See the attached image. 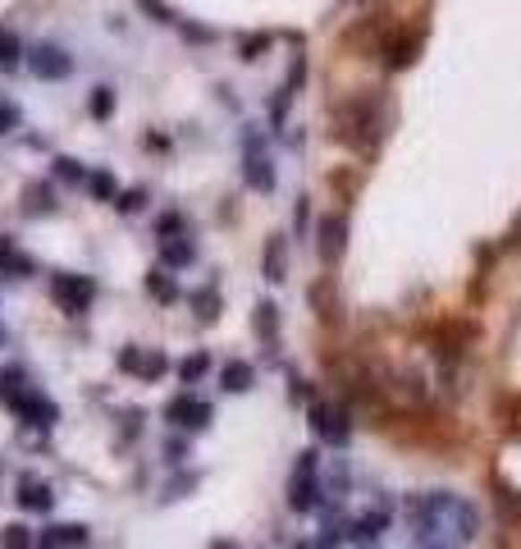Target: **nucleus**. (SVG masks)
Wrapping results in <instances>:
<instances>
[{
    "label": "nucleus",
    "mask_w": 521,
    "mask_h": 549,
    "mask_svg": "<svg viewBox=\"0 0 521 549\" xmlns=\"http://www.w3.org/2000/svg\"><path fill=\"white\" fill-rule=\"evenodd\" d=\"M307 426H311L315 444H320V449H334V453L352 444V430H357L352 412H348L343 403H330V399L307 403Z\"/></svg>",
    "instance_id": "nucleus-5"
},
{
    "label": "nucleus",
    "mask_w": 521,
    "mask_h": 549,
    "mask_svg": "<svg viewBox=\"0 0 521 549\" xmlns=\"http://www.w3.org/2000/svg\"><path fill=\"white\" fill-rule=\"evenodd\" d=\"M160 266L174 270V274H179V270H188V266H197V239H192V233L160 243Z\"/></svg>",
    "instance_id": "nucleus-17"
},
{
    "label": "nucleus",
    "mask_w": 521,
    "mask_h": 549,
    "mask_svg": "<svg viewBox=\"0 0 521 549\" xmlns=\"http://www.w3.org/2000/svg\"><path fill=\"white\" fill-rule=\"evenodd\" d=\"M261 274H265V284H284L289 280V239H284V233H270V239H265Z\"/></svg>",
    "instance_id": "nucleus-13"
},
{
    "label": "nucleus",
    "mask_w": 521,
    "mask_h": 549,
    "mask_svg": "<svg viewBox=\"0 0 521 549\" xmlns=\"http://www.w3.org/2000/svg\"><path fill=\"white\" fill-rule=\"evenodd\" d=\"M119 215H138L142 207H147V188H119V198L110 202Z\"/></svg>",
    "instance_id": "nucleus-31"
},
{
    "label": "nucleus",
    "mask_w": 521,
    "mask_h": 549,
    "mask_svg": "<svg viewBox=\"0 0 521 549\" xmlns=\"http://www.w3.org/2000/svg\"><path fill=\"white\" fill-rule=\"evenodd\" d=\"M19 508H28V513H51V508H55V490L46 481H37V477H23L19 481Z\"/></svg>",
    "instance_id": "nucleus-18"
},
{
    "label": "nucleus",
    "mask_w": 521,
    "mask_h": 549,
    "mask_svg": "<svg viewBox=\"0 0 521 549\" xmlns=\"http://www.w3.org/2000/svg\"><path fill=\"white\" fill-rule=\"evenodd\" d=\"M32 389H37V384H32V376H28L23 367H14V362H10L5 371H0V403H5V408H14L19 399H28Z\"/></svg>",
    "instance_id": "nucleus-19"
},
{
    "label": "nucleus",
    "mask_w": 521,
    "mask_h": 549,
    "mask_svg": "<svg viewBox=\"0 0 521 549\" xmlns=\"http://www.w3.org/2000/svg\"><path fill=\"white\" fill-rule=\"evenodd\" d=\"M289 549H311V540H298V545H289Z\"/></svg>",
    "instance_id": "nucleus-38"
},
{
    "label": "nucleus",
    "mask_w": 521,
    "mask_h": 549,
    "mask_svg": "<svg viewBox=\"0 0 521 549\" xmlns=\"http://www.w3.org/2000/svg\"><path fill=\"white\" fill-rule=\"evenodd\" d=\"M51 174H55L60 183H69V188H83V183H88V165L73 161V156H55V161H51Z\"/></svg>",
    "instance_id": "nucleus-24"
},
{
    "label": "nucleus",
    "mask_w": 521,
    "mask_h": 549,
    "mask_svg": "<svg viewBox=\"0 0 521 549\" xmlns=\"http://www.w3.org/2000/svg\"><path fill=\"white\" fill-rule=\"evenodd\" d=\"M23 60H28V69H32L37 78H46V83H60V78H69V73H73V55H69L64 46H51V42L32 46Z\"/></svg>",
    "instance_id": "nucleus-11"
},
{
    "label": "nucleus",
    "mask_w": 521,
    "mask_h": 549,
    "mask_svg": "<svg viewBox=\"0 0 521 549\" xmlns=\"http://www.w3.org/2000/svg\"><path fill=\"white\" fill-rule=\"evenodd\" d=\"M384 124V101L380 97H348L343 106H334V138L348 147H362V133H371V142H380Z\"/></svg>",
    "instance_id": "nucleus-3"
},
{
    "label": "nucleus",
    "mask_w": 521,
    "mask_h": 549,
    "mask_svg": "<svg viewBox=\"0 0 521 549\" xmlns=\"http://www.w3.org/2000/svg\"><path fill=\"white\" fill-rule=\"evenodd\" d=\"M83 188L92 192L97 202H114V198H119V183H114L110 170H88V183H83Z\"/></svg>",
    "instance_id": "nucleus-27"
},
{
    "label": "nucleus",
    "mask_w": 521,
    "mask_h": 549,
    "mask_svg": "<svg viewBox=\"0 0 521 549\" xmlns=\"http://www.w3.org/2000/svg\"><path fill=\"white\" fill-rule=\"evenodd\" d=\"M114 367L124 371V376H133V380H142V384H155L160 376L170 371V358L160 348H142V343H124L114 352Z\"/></svg>",
    "instance_id": "nucleus-9"
},
{
    "label": "nucleus",
    "mask_w": 521,
    "mask_h": 549,
    "mask_svg": "<svg viewBox=\"0 0 521 549\" xmlns=\"http://www.w3.org/2000/svg\"><path fill=\"white\" fill-rule=\"evenodd\" d=\"M284 503L293 518H315L320 503H325V458L320 449H302L293 472H289V486H284Z\"/></svg>",
    "instance_id": "nucleus-1"
},
{
    "label": "nucleus",
    "mask_w": 521,
    "mask_h": 549,
    "mask_svg": "<svg viewBox=\"0 0 521 549\" xmlns=\"http://www.w3.org/2000/svg\"><path fill=\"white\" fill-rule=\"evenodd\" d=\"M220 389L224 394H248V389H256V367L248 358H233L220 367Z\"/></svg>",
    "instance_id": "nucleus-16"
},
{
    "label": "nucleus",
    "mask_w": 521,
    "mask_h": 549,
    "mask_svg": "<svg viewBox=\"0 0 521 549\" xmlns=\"http://www.w3.org/2000/svg\"><path fill=\"white\" fill-rule=\"evenodd\" d=\"M211 549H238V545H233V540H215Z\"/></svg>",
    "instance_id": "nucleus-37"
},
{
    "label": "nucleus",
    "mask_w": 521,
    "mask_h": 549,
    "mask_svg": "<svg viewBox=\"0 0 521 549\" xmlns=\"http://www.w3.org/2000/svg\"><path fill=\"white\" fill-rule=\"evenodd\" d=\"M449 549H466V545H449Z\"/></svg>",
    "instance_id": "nucleus-39"
},
{
    "label": "nucleus",
    "mask_w": 521,
    "mask_h": 549,
    "mask_svg": "<svg viewBox=\"0 0 521 549\" xmlns=\"http://www.w3.org/2000/svg\"><path fill=\"white\" fill-rule=\"evenodd\" d=\"M23 426H32V430H55V421H60V408H55V399H46L42 389H32L28 399H19L14 408H10Z\"/></svg>",
    "instance_id": "nucleus-12"
},
{
    "label": "nucleus",
    "mask_w": 521,
    "mask_h": 549,
    "mask_svg": "<svg viewBox=\"0 0 521 549\" xmlns=\"http://www.w3.org/2000/svg\"><path fill=\"white\" fill-rule=\"evenodd\" d=\"M51 298L64 317H88V307L97 302V280L92 274H73V270H55L51 274Z\"/></svg>",
    "instance_id": "nucleus-6"
},
{
    "label": "nucleus",
    "mask_w": 521,
    "mask_h": 549,
    "mask_svg": "<svg viewBox=\"0 0 521 549\" xmlns=\"http://www.w3.org/2000/svg\"><path fill=\"white\" fill-rule=\"evenodd\" d=\"M197 486H202V477H197V472H179L165 490H160V499H165V503H170V499H183V494H188V490H197Z\"/></svg>",
    "instance_id": "nucleus-32"
},
{
    "label": "nucleus",
    "mask_w": 521,
    "mask_h": 549,
    "mask_svg": "<svg viewBox=\"0 0 521 549\" xmlns=\"http://www.w3.org/2000/svg\"><path fill=\"white\" fill-rule=\"evenodd\" d=\"M188 302H192L197 325H215V321H220V311H224V302H220V289H215V284H202Z\"/></svg>",
    "instance_id": "nucleus-22"
},
{
    "label": "nucleus",
    "mask_w": 521,
    "mask_h": 549,
    "mask_svg": "<svg viewBox=\"0 0 521 549\" xmlns=\"http://www.w3.org/2000/svg\"><path fill=\"white\" fill-rule=\"evenodd\" d=\"M19 120H23V114H19V106H5V101H0V138H5V133H14V129H19Z\"/></svg>",
    "instance_id": "nucleus-36"
},
{
    "label": "nucleus",
    "mask_w": 521,
    "mask_h": 549,
    "mask_svg": "<svg viewBox=\"0 0 521 549\" xmlns=\"http://www.w3.org/2000/svg\"><path fill=\"white\" fill-rule=\"evenodd\" d=\"M138 5L151 14V23H170V28H179V14L165 5V0H138Z\"/></svg>",
    "instance_id": "nucleus-33"
},
{
    "label": "nucleus",
    "mask_w": 521,
    "mask_h": 549,
    "mask_svg": "<svg viewBox=\"0 0 521 549\" xmlns=\"http://www.w3.org/2000/svg\"><path fill=\"white\" fill-rule=\"evenodd\" d=\"M270 46H274V32H252V37H243V42H238V60H243V64H256V60H265Z\"/></svg>",
    "instance_id": "nucleus-25"
},
{
    "label": "nucleus",
    "mask_w": 521,
    "mask_h": 549,
    "mask_svg": "<svg viewBox=\"0 0 521 549\" xmlns=\"http://www.w3.org/2000/svg\"><path fill=\"white\" fill-rule=\"evenodd\" d=\"M60 202H55V183L51 179H37L23 188V215H51Z\"/></svg>",
    "instance_id": "nucleus-20"
},
{
    "label": "nucleus",
    "mask_w": 521,
    "mask_h": 549,
    "mask_svg": "<svg viewBox=\"0 0 521 549\" xmlns=\"http://www.w3.org/2000/svg\"><path fill=\"white\" fill-rule=\"evenodd\" d=\"M88 114H92V120H110V114H114V88H110V83L92 88V97H88Z\"/></svg>",
    "instance_id": "nucleus-30"
},
{
    "label": "nucleus",
    "mask_w": 521,
    "mask_h": 549,
    "mask_svg": "<svg viewBox=\"0 0 521 549\" xmlns=\"http://www.w3.org/2000/svg\"><path fill=\"white\" fill-rule=\"evenodd\" d=\"M147 293H151L155 302H165V307H170V302H179V298H183L179 274H174V270H165V266H151V270H147Z\"/></svg>",
    "instance_id": "nucleus-21"
},
{
    "label": "nucleus",
    "mask_w": 521,
    "mask_h": 549,
    "mask_svg": "<svg viewBox=\"0 0 521 549\" xmlns=\"http://www.w3.org/2000/svg\"><path fill=\"white\" fill-rule=\"evenodd\" d=\"M393 518H398V499H393V494L371 499L362 513H343L348 545H357V549H375V545L393 531Z\"/></svg>",
    "instance_id": "nucleus-4"
},
{
    "label": "nucleus",
    "mask_w": 521,
    "mask_h": 549,
    "mask_svg": "<svg viewBox=\"0 0 521 549\" xmlns=\"http://www.w3.org/2000/svg\"><path fill=\"white\" fill-rule=\"evenodd\" d=\"M183 233H188V215H183V211L170 207V211L155 215V239H160V243H165V239H183Z\"/></svg>",
    "instance_id": "nucleus-26"
},
{
    "label": "nucleus",
    "mask_w": 521,
    "mask_h": 549,
    "mask_svg": "<svg viewBox=\"0 0 521 549\" xmlns=\"http://www.w3.org/2000/svg\"><path fill=\"white\" fill-rule=\"evenodd\" d=\"M252 334H256V343H261L265 352L279 348V307H274V298H261V302H256V311H252Z\"/></svg>",
    "instance_id": "nucleus-15"
},
{
    "label": "nucleus",
    "mask_w": 521,
    "mask_h": 549,
    "mask_svg": "<svg viewBox=\"0 0 521 549\" xmlns=\"http://www.w3.org/2000/svg\"><path fill=\"white\" fill-rule=\"evenodd\" d=\"M183 458H188V440H183V435L165 440V462H170V467H183Z\"/></svg>",
    "instance_id": "nucleus-35"
},
{
    "label": "nucleus",
    "mask_w": 521,
    "mask_h": 549,
    "mask_svg": "<svg viewBox=\"0 0 521 549\" xmlns=\"http://www.w3.org/2000/svg\"><path fill=\"white\" fill-rule=\"evenodd\" d=\"M238 147H243V183L252 192H261V198H270V192L279 188V170H274V156H270V129L243 124Z\"/></svg>",
    "instance_id": "nucleus-2"
},
{
    "label": "nucleus",
    "mask_w": 521,
    "mask_h": 549,
    "mask_svg": "<svg viewBox=\"0 0 521 549\" xmlns=\"http://www.w3.org/2000/svg\"><path fill=\"white\" fill-rule=\"evenodd\" d=\"M37 545V531L23 527V522H10V527H0V549H32Z\"/></svg>",
    "instance_id": "nucleus-28"
},
{
    "label": "nucleus",
    "mask_w": 521,
    "mask_h": 549,
    "mask_svg": "<svg viewBox=\"0 0 521 549\" xmlns=\"http://www.w3.org/2000/svg\"><path fill=\"white\" fill-rule=\"evenodd\" d=\"M449 531L458 545H471L480 531H485V513L471 494H453V508H449Z\"/></svg>",
    "instance_id": "nucleus-10"
},
{
    "label": "nucleus",
    "mask_w": 521,
    "mask_h": 549,
    "mask_svg": "<svg viewBox=\"0 0 521 549\" xmlns=\"http://www.w3.org/2000/svg\"><path fill=\"white\" fill-rule=\"evenodd\" d=\"M92 540V531L83 522H51L46 531H37V545L42 549H83Z\"/></svg>",
    "instance_id": "nucleus-14"
},
{
    "label": "nucleus",
    "mask_w": 521,
    "mask_h": 549,
    "mask_svg": "<svg viewBox=\"0 0 521 549\" xmlns=\"http://www.w3.org/2000/svg\"><path fill=\"white\" fill-rule=\"evenodd\" d=\"M174 371H179V380H183V384H202V380L215 371V358H211L206 348H197V352H188V358H183Z\"/></svg>",
    "instance_id": "nucleus-23"
},
{
    "label": "nucleus",
    "mask_w": 521,
    "mask_h": 549,
    "mask_svg": "<svg viewBox=\"0 0 521 549\" xmlns=\"http://www.w3.org/2000/svg\"><path fill=\"white\" fill-rule=\"evenodd\" d=\"M311 233H315L320 266H339L343 252H348V211H320L315 224H311Z\"/></svg>",
    "instance_id": "nucleus-8"
},
{
    "label": "nucleus",
    "mask_w": 521,
    "mask_h": 549,
    "mask_svg": "<svg viewBox=\"0 0 521 549\" xmlns=\"http://www.w3.org/2000/svg\"><path fill=\"white\" fill-rule=\"evenodd\" d=\"M307 224H315L311 220V198H298V207H293V233H307Z\"/></svg>",
    "instance_id": "nucleus-34"
},
{
    "label": "nucleus",
    "mask_w": 521,
    "mask_h": 549,
    "mask_svg": "<svg viewBox=\"0 0 521 549\" xmlns=\"http://www.w3.org/2000/svg\"><path fill=\"white\" fill-rule=\"evenodd\" d=\"M19 64H23V46H19V37H14L10 28H0V69L14 73Z\"/></svg>",
    "instance_id": "nucleus-29"
},
{
    "label": "nucleus",
    "mask_w": 521,
    "mask_h": 549,
    "mask_svg": "<svg viewBox=\"0 0 521 549\" xmlns=\"http://www.w3.org/2000/svg\"><path fill=\"white\" fill-rule=\"evenodd\" d=\"M165 417L174 430H183V435H202V430H211V421H215V408L206 403V399H197L192 389H183V394H174L170 403H165Z\"/></svg>",
    "instance_id": "nucleus-7"
}]
</instances>
